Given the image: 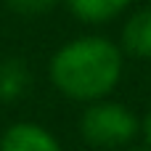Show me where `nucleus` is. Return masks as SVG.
I'll return each instance as SVG.
<instances>
[{"label":"nucleus","instance_id":"6e6552de","mask_svg":"<svg viewBox=\"0 0 151 151\" xmlns=\"http://www.w3.org/2000/svg\"><path fill=\"white\" fill-rule=\"evenodd\" d=\"M125 151H151V149H149V146H127Z\"/></svg>","mask_w":151,"mask_h":151},{"label":"nucleus","instance_id":"7ed1b4c3","mask_svg":"<svg viewBox=\"0 0 151 151\" xmlns=\"http://www.w3.org/2000/svg\"><path fill=\"white\" fill-rule=\"evenodd\" d=\"M0 151H61V143L37 122H13L0 135Z\"/></svg>","mask_w":151,"mask_h":151},{"label":"nucleus","instance_id":"f03ea898","mask_svg":"<svg viewBox=\"0 0 151 151\" xmlns=\"http://www.w3.org/2000/svg\"><path fill=\"white\" fill-rule=\"evenodd\" d=\"M138 133V117L119 101H93L80 117V135L96 149H127Z\"/></svg>","mask_w":151,"mask_h":151},{"label":"nucleus","instance_id":"20e7f679","mask_svg":"<svg viewBox=\"0 0 151 151\" xmlns=\"http://www.w3.org/2000/svg\"><path fill=\"white\" fill-rule=\"evenodd\" d=\"M122 53L135 58H151V5L138 8L122 27Z\"/></svg>","mask_w":151,"mask_h":151},{"label":"nucleus","instance_id":"39448f33","mask_svg":"<svg viewBox=\"0 0 151 151\" xmlns=\"http://www.w3.org/2000/svg\"><path fill=\"white\" fill-rule=\"evenodd\" d=\"M69 13L82 24H106L122 16L133 0H64Z\"/></svg>","mask_w":151,"mask_h":151},{"label":"nucleus","instance_id":"0eeeda50","mask_svg":"<svg viewBox=\"0 0 151 151\" xmlns=\"http://www.w3.org/2000/svg\"><path fill=\"white\" fill-rule=\"evenodd\" d=\"M141 133L146 135V146L151 149V109H149V114H146V119H143V125H141Z\"/></svg>","mask_w":151,"mask_h":151},{"label":"nucleus","instance_id":"423d86ee","mask_svg":"<svg viewBox=\"0 0 151 151\" xmlns=\"http://www.w3.org/2000/svg\"><path fill=\"white\" fill-rule=\"evenodd\" d=\"M5 5L19 16H45L58 5V0H5Z\"/></svg>","mask_w":151,"mask_h":151},{"label":"nucleus","instance_id":"f257e3e1","mask_svg":"<svg viewBox=\"0 0 151 151\" xmlns=\"http://www.w3.org/2000/svg\"><path fill=\"white\" fill-rule=\"evenodd\" d=\"M122 48L101 35H82L64 42L50 64L48 77L53 88L80 104H93L109 98V93L122 80Z\"/></svg>","mask_w":151,"mask_h":151}]
</instances>
